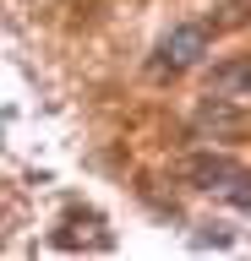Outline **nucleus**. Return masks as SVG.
Here are the masks:
<instances>
[{
	"label": "nucleus",
	"instance_id": "nucleus-1",
	"mask_svg": "<svg viewBox=\"0 0 251 261\" xmlns=\"http://www.w3.org/2000/svg\"><path fill=\"white\" fill-rule=\"evenodd\" d=\"M208 55V28L202 22H186V28H169L164 44H158V60H153V71H191V65Z\"/></svg>",
	"mask_w": 251,
	"mask_h": 261
},
{
	"label": "nucleus",
	"instance_id": "nucleus-2",
	"mask_svg": "<svg viewBox=\"0 0 251 261\" xmlns=\"http://www.w3.org/2000/svg\"><path fill=\"white\" fill-rule=\"evenodd\" d=\"M186 174L197 179L202 191L230 196V191H235V179L246 174V169H240V163H230V158H213V152H202V158H191V163H186Z\"/></svg>",
	"mask_w": 251,
	"mask_h": 261
},
{
	"label": "nucleus",
	"instance_id": "nucleus-3",
	"mask_svg": "<svg viewBox=\"0 0 251 261\" xmlns=\"http://www.w3.org/2000/svg\"><path fill=\"white\" fill-rule=\"evenodd\" d=\"M251 87V60H230V65H218L213 82H208V93L218 98H235V93H246Z\"/></svg>",
	"mask_w": 251,
	"mask_h": 261
}]
</instances>
